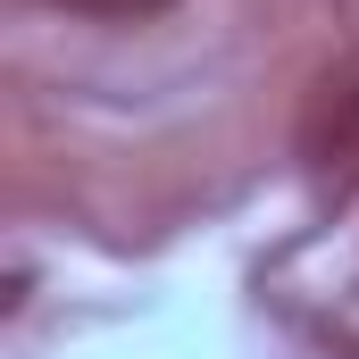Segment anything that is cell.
Segmentation results:
<instances>
[{
	"label": "cell",
	"mask_w": 359,
	"mask_h": 359,
	"mask_svg": "<svg viewBox=\"0 0 359 359\" xmlns=\"http://www.w3.org/2000/svg\"><path fill=\"white\" fill-rule=\"evenodd\" d=\"M67 8H84V17H159V8H176V0H67Z\"/></svg>",
	"instance_id": "cell-1"
}]
</instances>
